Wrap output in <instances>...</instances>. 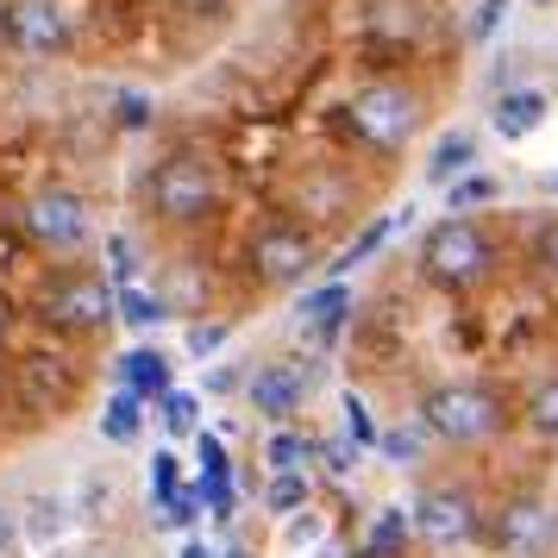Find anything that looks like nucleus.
<instances>
[{
    "label": "nucleus",
    "mask_w": 558,
    "mask_h": 558,
    "mask_svg": "<svg viewBox=\"0 0 558 558\" xmlns=\"http://www.w3.org/2000/svg\"><path fill=\"white\" fill-rule=\"evenodd\" d=\"M489 270H496V239H489L477 220L446 214L439 227H427V239H421V277H427L433 289L464 295V289L489 282Z\"/></svg>",
    "instance_id": "f257e3e1"
},
{
    "label": "nucleus",
    "mask_w": 558,
    "mask_h": 558,
    "mask_svg": "<svg viewBox=\"0 0 558 558\" xmlns=\"http://www.w3.org/2000/svg\"><path fill=\"white\" fill-rule=\"evenodd\" d=\"M502 421H508V408L489 383H439L421 402V427L433 439H446V446H483V439L502 433Z\"/></svg>",
    "instance_id": "f03ea898"
},
{
    "label": "nucleus",
    "mask_w": 558,
    "mask_h": 558,
    "mask_svg": "<svg viewBox=\"0 0 558 558\" xmlns=\"http://www.w3.org/2000/svg\"><path fill=\"white\" fill-rule=\"evenodd\" d=\"M151 207H157V220H170V227L207 220L220 207V170H214V157L195 151V145L189 151H170L151 170Z\"/></svg>",
    "instance_id": "7ed1b4c3"
},
{
    "label": "nucleus",
    "mask_w": 558,
    "mask_h": 558,
    "mask_svg": "<svg viewBox=\"0 0 558 558\" xmlns=\"http://www.w3.org/2000/svg\"><path fill=\"white\" fill-rule=\"evenodd\" d=\"M421 95L408 88V82H364L352 101H345V120L364 145H377V151H402L408 138L421 132Z\"/></svg>",
    "instance_id": "20e7f679"
},
{
    "label": "nucleus",
    "mask_w": 558,
    "mask_h": 558,
    "mask_svg": "<svg viewBox=\"0 0 558 558\" xmlns=\"http://www.w3.org/2000/svg\"><path fill=\"white\" fill-rule=\"evenodd\" d=\"M408 521H414V539H427L439 553H452L464 539H477V496L464 489V483H427L414 508H408Z\"/></svg>",
    "instance_id": "39448f33"
},
{
    "label": "nucleus",
    "mask_w": 558,
    "mask_h": 558,
    "mask_svg": "<svg viewBox=\"0 0 558 558\" xmlns=\"http://www.w3.org/2000/svg\"><path fill=\"white\" fill-rule=\"evenodd\" d=\"M26 232L45 252H82L95 239V220H88V202L76 189H38L26 202Z\"/></svg>",
    "instance_id": "423d86ee"
},
{
    "label": "nucleus",
    "mask_w": 558,
    "mask_h": 558,
    "mask_svg": "<svg viewBox=\"0 0 558 558\" xmlns=\"http://www.w3.org/2000/svg\"><path fill=\"white\" fill-rule=\"evenodd\" d=\"M314 257H320L314 232L289 227V220H277V227H264V232L252 239V270H257L264 282H277V289L302 282L307 270H314Z\"/></svg>",
    "instance_id": "0eeeda50"
},
{
    "label": "nucleus",
    "mask_w": 558,
    "mask_h": 558,
    "mask_svg": "<svg viewBox=\"0 0 558 558\" xmlns=\"http://www.w3.org/2000/svg\"><path fill=\"white\" fill-rule=\"evenodd\" d=\"M45 314L57 327H107L120 314V289L107 277H57L45 289Z\"/></svg>",
    "instance_id": "6e6552de"
},
{
    "label": "nucleus",
    "mask_w": 558,
    "mask_h": 558,
    "mask_svg": "<svg viewBox=\"0 0 558 558\" xmlns=\"http://www.w3.org/2000/svg\"><path fill=\"white\" fill-rule=\"evenodd\" d=\"M0 26L13 32V45L32 51V57L70 51V13H63V0H13V7L0 13Z\"/></svg>",
    "instance_id": "1a4fd4ad"
},
{
    "label": "nucleus",
    "mask_w": 558,
    "mask_h": 558,
    "mask_svg": "<svg viewBox=\"0 0 558 558\" xmlns=\"http://www.w3.org/2000/svg\"><path fill=\"white\" fill-rule=\"evenodd\" d=\"M245 396H252L257 414H270V421H289L307 396V371L302 364H257L252 383H245Z\"/></svg>",
    "instance_id": "9d476101"
},
{
    "label": "nucleus",
    "mask_w": 558,
    "mask_h": 558,
    "mask_svg": "<svg viewBox=\"0 0 558 558\" xmlns=\"http://www.w3.org/2000/svg\"><path fill=\"white\" fill-rule=\"evenodd\" d=\"M546 533H553V508L539 502V496H514V502H502V514H496V546L514 553V558H527Z\"/></svg>",
    "instance_id": "9b49d317"
},
{
    "label": "nucleus",
    "mask_w": 558,
    "mask_h": 558,
    "mask_svg": "<svg viewBox=\"0 0 558 558\" xmlns=\"http://www.w3.org/2000/svg\"><path fill=\"white\" fill-rule=\"evenodd\" d=\"M546 95L539 88H508V95H496V132L502 138H527V132H539V120H546Z\"/></svg>",
    "instance_id": "f8f14e48"
},
{
    "label": "nucleus",
    "mask_w": 558,
    "mask_h": 558,
    "mask_svg": "<svg viewBox=\"0 0 558 558\" xmlns=\"http://www.w3.org/2000/svg\"><path fill=\"white\" fill-rule=\"evenodd\" d=\"M471 163H477V138H471V132H446V138L427 151V182L433 189H452Z\"/></svg>",
    "instance_id": "ddd939ff"
},
{
    "label": "nucleus",
    "mask_w": 558,
    "mask_h": 558,
    "mask_svg": "<svg viewBox=\"0 0 558 558\" xmlns=\"http://www.w3.org/2000/svg\"><path fill=\"white\" fill-rule=\"evenodd\" d=\"M120 383H126L138 402H145V396H170V357L163 352H126L120 357Z\"/></svg>",
    "instance_id": "4468645a"
},
{
    "label": "nucleus",
    "mask_w": 558,
    "mask_h": 558,
    "mask_svg": "<svg viewBox=\"0 0 558 558\" xmlns=\"http://www.w3.org/2000/svg\"><path fill=\"white\" fill-rule=\"evenodd\" d=\"M345 307H352V289H345V282H327V289L302 295V327L307 332H332L339 320H345Z\"/></svg>",
    "instance_id": "2eb2a0df"
},
{
    "label": "nucleus",
    "mask_w": 558,
    "mask_h": 558,
    "mask_svg": "<svg viewBox=\"0 0 558 558\" xmlns=\"http://www.w3.org/2000/svg\"><path fill=\"white\" fill-rule=\"evenodd\" d=\"M414 539V521H408V508H383L377 521H371V539H364V558H402V546Z\"/></svg>",
    "instance_id": "dca6fc26"
},
{
    "label": "nucleus",
    "mask_w": 558,
    "mask_h": 558,
    "mask_svg": "<svg viewBox=\"0 0 558 558\" xmlns=\"http://www.w3.org/2000/svg\"><path fill=\"white\" fill-rule=\"evenodd\" d=\"M101 433L113 446H132V439H138V396H132V389H120V396L101 408Z\"/></svg>",
    "instance_id": "f3484780"
},
{
    "label": "nucleus",
    "mask_w": 558,
    "mask_h": 558,
    "mask_svg": "<svg viewBox=\"0 0 558 558\" xmlns=\"http://www.w3.org/2000/svg\"><path fill=\"white\" fill-rule=\"evenodd\" d=\"M527 427L539 433V439H558V377H546V383H533V396H527Z\"/></svg>",
    "instance_id": "a211bd4d"
},
{
    "label": "nucleus",
    "mask_w": 558,
    "mask_h": 558,
    "mask_svg": "<svg viewBox=\"0 0 558 558\" xmlns=\"http://www.w3.org/2000/svg\"><path fill=\"white\" fill-rule=\"evenodd\" d=\"M157 421H163V433H177V439H182V433H202V402H195V396H182V389H170Z\"/></svg>",
    "instance_id": "6ab92c4d"
},
{
    "label": "nucleus",
    "mask_w": 558,
    "mask_h": 558,
    "mask_svg": "<svg viewBox=\"0 0 558 558\" xmlns=\"http://www.w3.org/2000/svg\"><path fill=\"white\" fill-rule=\"evenodd\" d=\"M307 452H314V446H307L302 433H277V439H270V446H264V464H270V471H302L307 464Z\"/></svg>",
    "instance_id": "aec40b11"
},
{
    "label": "nucleus",
    "mask_w": 558,
    "mask_h": 558,
    "mask_svg": "<svg viewBox=\"0 0 558 558\" xmlns=\"http://www.w3.org/2000/svg\"><path fill=\"white\" fill-rule=\"evenodd\" d=\"M26 514H32V539H45V546H51L57 533H63V514H70V508L57 502V496H32Z\"/></svg>",
    "instance_id": "412c9836"
},
{
    "label": "nucleus",
    "mask_w": 558,
    "mask_h": 558,
    "mask_svg": "<svg viewBox=\"0 0 558 558\" xmlns=\"http://www.w3.org/2000/svg\"><path fill=\"white\" fill-rule=\"evenodd\" d=\"M120 320H132V327H151V320H163V295H145V289H120Z\"/></svg>",
    "instance_id": "4be33fe9"
},
{
    "label": "nucleus",
    "mask_w": 558,
    "mask_h": 558,
    "mask_svg": "<svg viewBox=\"0 0 558 558\" xmlns=\"http://www.w3.org/2000/svg\"><path fill=\"white\" fill-rule=\"evenodd\" d=\"M195 458H202V483H232L227 477V446L214 433H195Z\"/></svg>",
    "instance_id": "5701e85b"
},
{
    "label": "nucleus",
    "mask_w": 558,
    "mask_h": 558,
    "mask_svg": "<svg viewBox=\"0 0 558 558\" xmlns=\"http://www.w3.org/2000/svg\"><path fill=\"white\" fill-rule=\"evenodd\" d=\"M302 502H307V477L302 471H282V477L270 483V508H277V514H295Z\"/></svg>",
    "instance_id": "b1692460"
},
{
    "label": "nucleus",
    "mask_w": 558,
    "mask_h": 558,
    "mask_svg": "<svg viewBox=\"0 0 558 558\" xmlns=\"http://www.w3.org/2000/svg\"><path fill=\"white\" fill-rule=\"evenodd\" d=\"M151 496H157V508H170L182 496V489H177V452H157L151 458Z\"/></svg>",
    "instance_id": "393cba45"
},
{
    "label": "nucleus",
    "mask_w": 558,
    "mask_h": 558,
    "mask_svg": "<svg viewBox=\"0 0 558 558\" xmlns=\"http://www.w3.org/2000/svg\"><path fill=\"white\" fill-rule=\"evenodd\" d=\"M446 202H452V214H464V207H477V202H496V182L489 177H464L446 189Z\"/></svg>",
    "instance_id": "a878e982"
},
{
    "label": "nucleus",
    "mask_w": 558,
    "mask_h": 558,
    "mask_svg": "<svg viewBox=\"0 0 558 558\" xmlns=\"http://www.w3.org/2000/svg\"><path fill=\"white\" fill-rule=\"evenodd\" d=\"M533 264H539V277H558V214L533 232Z\"/></svg>",
    "instance_id": "bb28decb"
},
{
    "label": "nucleus",
    "mask_w": 558,
    "mask_h": 558,
    "mask_svg": "<svg viewBox=\"0 0 558 558\" xmlns=\"http://www.w3.org/2000/svg\"><path fill=\"white\" fill-rule=\"evenodd\" d=\"M195 514H202V483H195V489H182L177 502H170L163 514H157V521H163V527H189Z\"/></svg>",
    "instance_id": "cd10ccee"
},
{
    "label": "nucleus",
    "mask_w": 558,
    "mask_h": 558,
    "mask_svg": "<svg viewBox=\"0 0 558 558\" xmlns=\"http://www.w3.org/2000/svg\"><path fill=\"white\" fill-rule=\"evenodd\" d=\"M345 433H352V446H377V427H371V414L357 396H345Z\"/></svg>",
    "instance_id": "c85d7f7f"
},
{
    "label": "nucleus",
    "mask_w": 558,
    "mask_h": 558,
    "mask_svg": "<svg viewBox=\"0 0 558 558\" xmlns=\"http://www.w3.org/2000/svg\"><path fill=\"white\" fill-rule=\"evenodd\" d=\"M389 227H396V220H377V227L364 232V239H357V245H352V252H345V257H339L332 270H352L357 257H371V252H377V245H383V239H389Z\"/></svg>",
    "instance_id": "c756f323"
},
{
    "label": "nucleus",
    "mask_w": 558,
    "mask_h": 558,
    "mask_svg": "<svg viewBox=\"0 0 558 558\" xmlns=\"http://www.w3.org/2000/svg\"><path fill=\"white\" fill-rule=\"evenodd\" d=\"M107 252H113V277H120V289L132 282V245L126 239H107Z\"/></svg>",
    "instance_id": "7c9ffc66"
},
{
    "label": "nucleus",
    "mask_w": 558,
    "mask_h": 558,
    "mask_svg": "<svg viewBox=\"0 0 558 558\" xmlns=\"http://www.w3.org/2000/svg\"><path fill=\"white\" fill-rule=\"evenodd\" d=\"M220 339H227L220 327H195V332H189V352H195V357H207V352H220Z\"/></svg>",
    "instance_id": "2f4dec72"
},
{
    "label": "nucleus",
    "mask_w": 558,
    "mask_h": 558,
    "mask_svg": "<svg viewBox=\"0 0 558 558\" xmlns=\"http://www.w3.org/2000/svg\"><path fill=\"white\" fill-rule=\"evenodd\" d=\"M383 446H389V452H396V458H414V452H421V439H414V433H389Z\"/></svg>",
    "instance_id": "473e14b6"
},
{
    "label": "nucleus",
    "mask_w": 558,
    "mask_h": 558,
    "mask_svg": "<svg viewBox=\"0 0 558 558\" xmlns=\"http://www.w3.org/2000/svg\"><path fill=\"white\" fill-rule=\"evenodd\" d=\"M13 539H20V521H13V514H7V508H0V558L13 553Z\"/></svg>",
    "instance_id": "72a5a7b5"
},
{
    "label": "nucleus",
    "mask_w": 558,
    "mask_h": 558,
    "mask_svg": "<svg viewBox=\"0 0 558 558\" xmlns=\"http://www.w3.org/2000/svg\"><path fill=\"white\" fill-rule=\"evenodd\" d=\"M327 464H332V471H352V464H357V446H327Z\"/></svg>",
    "instance_id": "f704fd0d"
},
{
    "label": "nucleus",
    "mask_w": 558,
    "mask_h": 558,
    "mask_svg": "<svg viewBox=\"0 0 558 558\" xmlns=\"http://www.w3.org/2000/svg\"><path fill=\"white\" fill-rule=\"evenodd\" d=\"M182 558H214V553H207L202 539H189V546H182Z\"/></svg>",
    "instance_id": "c9c22d12"
},
{
    "label": "nucleus",
    "mask_w": 558,
    "mask_h": 558,
    "mask_svg": "<svg viewBox=\"0 0 558 558\" xmlns=\"http://www.w3.org/2000/svg\"><path fill=\"white\" fill-rule=\"evenodd\" d=\"M214 558H252V553H214Z\"/></svg>",
    "instance_id": "e433bc0d"
},
{
    "label": "nucleus",
    "mask_w": 558,
    "mask_h": 558,
    "mask_svg": "<svg viewBox=\"0 0 558 558\" xmlns=\"http://www.w3.org/2000/svg\"><path fill=\"white\" fill-rule=\"evenodd\" d=\"M553 533H558V508H553Z\"/></svg>",
    "instance_id": "4c0bfd02"
},
{
    "label": "nucleus",
    "mask_w": 558,
    "mask_h": 558,
    "mask_svg": "<svg viewBox=\"0 0 558 558\" xmlns=\"http://www.w3.org/2000/svg\"><path fill=\"white\" fill-rule=\"evenodd\" d=\"M553 189H558V182H553Z\"/></svg>",
    "instance_id": "58836bf2"
}]
</instances>
